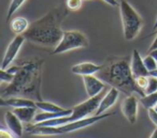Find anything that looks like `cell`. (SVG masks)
<instances>
[{
	"label": "cell",
	"mask_w": 157,
	"mask_h": 138,
	"mask_svg": "<svg viewBox=\"0 0 157 138\" xmlns=\"http://www.w3.org/2000/svg\"><path fill=\"white\" fill-rule=\"evenodd\" d=\"M36 110L37 107H21V108H14L12 111L20 118L22 122L30 123L31 121L35 120L36 117Z\"/></svg>",
	"instance_id": "2e32d148"
},
{
	"label": "cell",
	"mask_w": 157,
	"mask_h": 138,
	"mask_svg": "<svg viewBox=\"0 0 157 138\" xmlns=\"http://www.w3.org/2000/svg\"><path fill=\"white\" fill-rule=\"evenodd\" d=\"M153 29H154V31L157 30V18H156V20H155V24H154V26H153Z\"/></svg>",
	"instance_id": "d6a6232c"
},
{
	"label": "cell",
	"mask_w": 157,
	"mask_h": 138,
	"mask_svg": "<svg viewBox=\"0 0 157 138\" xmlns=\"http://www.w3.org/2000/svg\"><path fill=\"white\" fill-rule=\"evenodd\" d=\"M105 2H107L108 5H112V7H117V5H120V3L116 1V0H103Z\"/></svg>",
	"instance_id": "f1b7e54d"
},
{
	"label": "cell",
	"mask_w": 157,
	"mask_h": 138,
	"mask_svg": "<svg viewBox=\"0 0 157 138\" xmlns=\"http://www.w3.org/2000/svg\"><path fill=\"white\" fill-rule=\"evenodd\" d=\"M118 95H120V90H117L116 88L112 87V88L105 93V96L102 97V100H101V102H100V105H99V107H98V110H97L95 114L99 116V114H105V111L116 103V101H117V99H118Z\"/></svg>",
	"instance_id": "8fae6325"
},
{
	"label": "cell",
	"mask_w": 157,
	"mask_h": 138,
	"mask_svg": "<svg viewBox=\"0 0 157 138\" xmlns=\"http://www.w3.org/2000/svg\"><path fill=\"white\" fill-rule=\"evenodd\" d=\"M147 114H148V118L151 119V121L157 126V111L155 110V108H150V109H147Z\"/></svg>",
	"instance_id": "484cf974"
},
{
	"label": "cell",
	"mask_w": 157,
	"mask_h": 138,
	"mask_svg": "<svg viewBox=\"0 0 157 138\" xmlns=\"http://www.w3.org/2000/svg\"><path fill=\"white\" fill-rule=\"evenodd\" d=\"M36 106H37L38 109H41L42 111H45V112H60L65 109V108L60 107V106L56 105V104H53L45 101L36 102Z\"/></svg>",
	"instance_id": "ac0fdd59"
},
{
	"label": "cell",
	"mask_w": 157,
	"mask_h": 138,
	"mask_svg": "<svg viewBox=\"0 0 157 138\" xmlns=\"http://www.w3.org/2000/svg\"><path fill=\"white\" fill-rule=\"evenodd\" d=\"M0 105L1 106H10L13 108H21V107H37L36 101H33L30 99L20 96H11L3 99L0 97Z\"/></svg>",
	"instance_id": "7c38bea8"
},
{
	"label": "cell",
	"mask_w": 157,
	"mask_h": 138,
	"mask_svg": "<svg viewBox=\"0 0 157 138\" xmlns=\"http://www.w3.org/2000/svg\"><path fill=\"white\" fill-rule=\"evenodd\" d=\"M24 2L25 0H11V3L9 5V10H8V14H7L8 23H9V20H11V17L13 16V14L22 7Z\"/></svg>",
	"instance_id": "ffe728a7"
},
{
	"label": "cell",
	"mask_w": 157,
	"mask_h": 138,
	"mask_svg": "<svg viewBox=\"0 0 157 138\" xmlns=\"http://www.w3.org/2000/svg\"><path fill=\"white\" fill-rule=\"evenodd\" d=\"M26 39L23 34L15 35L14 39L10 42L9 46H8L7 50H6L5 57L2 59V63H1V70H7L10 67L14 60H15L16 56H17L18 52L22 48L23 44L25 43Z\"/></svg>",
	"instance_id": "52a82bcc"
},
{
	"label": "cell",
	"mask_w": 157,
	"mask_h": 138,
	"mask_svg": "<svg viewBox=\"0 0 157 138\" xmlns=\"http://www.w3.org/2000/svg\"><path fill=\"white\" fill-rule=\"evenodd\" d=\"M14 77H15V74L11 73L8 70H1L0 71V79H1V82L11 84L13 82Z\"/></svg>",
	"instance_id": "cb8c5ba5"
},
{
	"label": "cell",
	"mask_w": 157,
	"mask_h": 138,
	"mask_svg": "<svg viewBox=\"0 0 157 138\" xmlns=\"http://www.w3.org/2000/svg\"><path fill=\"white\" fill-rule=\"evenodd\" d=\"M155 33H157V30H155V31H154V32H153V33H151V34H150V35H148V37H151V35H154V34H155Z\"/></svg>",
	"instance_id": "836d02e7"
},
{
	"label": "cell",
	"mask_w": 157,
	"mask_h": 138,
	"mask_svg": "<svg viewBox=\"0 0 157 138\" xmlns=\"http://www.w3.org/2000/svg\"><path fill=\"white\" fill-rule=\"evenodd\" d=\"M44 59H30L21 61L16 65L7 69L15 74L13 82L2 90L1 97L7 99L11 96H20L30 99L33 101H43L41 96L42 67Z\"/></svg>",
	"instance_id": "6da1fadb"
},
{
	"label": "cell",
	"mask_w": 157,
	"mask_h": 138,
	"mask_svg": "<svg viewBox=\"0 0 157 138\" xmlns=\"http://www.w3.org/2000/svg\"><path fill=\"white\" fill-rule=\"evenodd\" d=\"M29 26H30L29 22L25 17H22V16L14 17L13 20H11V22H10V29H11L12 32L15 33L16 35L24 34V33L28 30Z\"/></svg>",
	"instance_id": "9a60e30c"
},
{
	"label": "cell",
	"mask_w": 157,
	"mask_h": 138,
	"mask_svg": "<svg viewBox=\"0 0 157 138\" xmlns=\"http://www.w3.org/2000/svg\"><path fill=\"white\" fill-rule=\"evenodd\" d=\"M122 112L129 123L135 124L138 117V100L135 95H128L122 103Z\"/></svg>",
	"instance_id": "ba28073f"
},
{
	"label": "cell",
	"mask_w": 157,
	"mask_h": 138,
	"mask_svg": "<svg viewBox=\"0 0 157 138\" xmlns=\"http://www.w3.org/2000/svg\"><path fill=\"white\" fill-rule=\"evenodd\" d=\"M148 77L150 76H139V77L136 78V84L141 90L144 91V89L146 88V86L148 84Z\"/></svg>",
	"instance_id": "d4e9b609"
},
{
	"label": "cell",
	"mask_w": 157,
	"mask_h": 138,
	"mask_svg": "<svg viewBox=\"0 0 157 138\" xmlns=\"http://www.w3.org/2000/svg\"><path fill=\"white\" fill-rule=\"evenodd\" d=\"M66 7L69 11L75 12L81 9L82 7V0H67L66 1Z\"/></svg>",
	"instance_id": "603a6c76"
},
{
	"label": "cell",
	"mask_w": 157,
	"mask_h": 138,
	"mask_svg": "<svg viewBox=\"0 0 157 138\" xmlns=\"http://www.w3.org/2000/svg\"><path fill=\"white\" fill-rule=\"evenodd\" d=\"M88 46V40L84 33L76 30L63 31V35L60 42L54 49L52 50V55H59L67 53L69 50L78 49V48H84Z\"/></svg>",
	"instance_id": "5b68a950"
},
{
	"label": "cell",
	"mask_w": 157,
	"mask_h": 138,
	"mask_svg": "<svg viewBox=\"0 0 157 138\" xmlns=\"http://www.w3.org/2000/svg\"><path fill=\"white\" fill-rule=\"evenodd\" d=\"M150 138H157V127L154 129V132L152 133V135H151Z\"/></svg>",
	"instance_id": "4dcf8cb0"
},
{
	"label": "cell",
	"mask_w": 157,
	"mask_h": 138,
	"mask_svg": "<svg viewBox=\"0 0 157 138\" xmlns=\"http://www.w3.org/2000/svg\"><path fill=\"white\" fill-rule=\"evenodd\" d=\"M0 138H15V135L11 131L1 129H0Z\"/></svg>",
	"instance_id": "4316f807"
},
{
	"label": "cell",
	"mask_w": 157,
	"mask_h": 138,
	"mask_svg": "<svg viewBox=\"0 0 157 138\" xmlns=\"http://www.w3.org/2000/svg\"><path fill=\"white\" fill-rule=\"evenodd\" d=\"M5 120L9 131H11L17 137H21L23 135V133H24V126L22 124V121L20 120V118L13 111L6 112Z\"/></svg>",
	"instance_id": "4fadbf2b"
},
{
	"label": "cell",
	"mask_w": 157,
	"mask_h": 138,
	"mask_svg": "<svg viewBox=\"0 0 157 138\" xmlns=\"http://www.w3.org/2000/svg\"><path fill=\"white\" fill-rule=\"evenodd\" d=\"M143 62H144V65H145V67L147 69L148 72H152V71L157 70V62L151 55H147L146 57H144Z\"/></svg>",
	"instance_id": "7402d4cb"
},
{
	"label": "cell",
	"mask_w": 157,
	"mask_h": 138,
	"mask_svg": "<svg viewBox=\"0 0 157 138\" xmlns=\"http://www.w3.org/2000/svg\"><path fill=\"white\" fill-rule=\"evenodd\" d=\"M83 82L86 93L90 97L96 96L105 89V85L99 77L94 75L83 76Z\"/></svg>",
	"instance_id": "9c48e42d"
},
{
	"label": "cell",
	"mask_w": 157,
	"mask_h": 138,
	"mask_svg": "<svg viewBox=\"0 0 157 138\" xmlns=\"http://www.w3.org/2000/svg\"><path fill=\"white\" fill-rule=\"evenodd\" d=\"M101 70V65L95 64L92 62H82L75 64L71 67V72L75 75L87 76V75H94L97 74Z\"/></svg>",
	"instance_id": "5bb4252c"
},
{
	"label": "cell",
	"mask_w": 157,
	"mask_h": 138,
	"mask_svg": "<svg viewBox=\"0 0 157 138\" xmlns=\"http://www.w3.org/2000/svg\"><path fill=\"white\" fill-rule=\"evenodd\" d=\"M148 55H151V56H152L153 58L156 60V62H157V49H155V50H153V52L148 53Z\"/></svg>",
	"instance_id": "f546056e"
},
{
	"label": "cell",
	"mask_w": 157,
	"mask_h": 138,
	"mask_svg": "<svg viewBox=\"0 0 157 138\" xmlns=\"http://www.w3.org/2000/svg\"><path fill=\"white\" fill-rule=\"evenodd\" d=\"M130 67L135 78L139 77V76H150V72L147 71V69L144 65L143 58L140 56V53L138 52V49H133L132 52Z\"/></svg>",
	"instance_id": "30bf717a"
},
{
	"label": "cell",
	"mask_w": 157,
	"mask_h": 138,
	"mask_svg": "<svg viewBox=\"0 0 157 138\" xmlns=\"http://www.w3.org/2000/svg\"><path fill=\"white\" fill-rule=\"evenodd\" d=\"M156 34H157V33H156ZM155 49H157V35H156V38H155L154 41H153V43L151 44L147 53H151V52H153V50H155Z\"/></svg>",
	"instance_id": "83f0119b"
},
{
	"label": "cell",
	"mask_w": 157,
	"mask_h": 138,
	"mask_svg": "<svg viewBox=\"0 0 157 138\" xmlns=\"http://www.w3.org/2000/svg\"><path fill=\"white\" fill-rule=\"evenodd\" d=\"M115 114V112H105L103 114H99V116H93V117H87L85 119H81V120L74 121V122L68 123V124L61 125V126H57L58 129L59 134H65V133H71V132L78 131V129H84V127H87L93 125L94 123L98 122V121L102 120L105 118H108V117H111Z\"/></svg>",
	"instance_id": "8992f818"
},
{
	"label": "cell",
	"mask_w": 157,
	"mask_h": 138,
	"mask_svg": "<svg viewBox=\"0 0 157 138\" xmlns=\"http://www.w3.org/2000/svg\"><path fill=\"white\" fill-rule=\"evenodd\" d=\"M130 61L131 59L127 56H109L105 63L101 64V70L97 73V77L120 90V92L125 93L127 96L136 93L142 97L145 93L136 84V78L131 72Z\"/></svg>",
	"instance_id": "3957f363"
},
{
	"label": "cell",
	"mask_w": 157,
	"mask_h": 138,
	"mask_svg": "<svg viewBox=\"0 0 157 138\" xmlns=\"http://www.w3.org/2000/svg\"><path fill=\"white\" fill-rule=\"evenodd\" d=\"M157 92V77H153L150 76L148 77V84L146 88L144 89V93L145 94H151V93Z\"/></svg>",
	"instance_id": "44dd1931"
},
{
	"label": "cell",
	"mask_w": 157,
	"mask_h": 138,
	"mask_svg": "<svg viewBox=\"0 0 157 138\" xmlns=\"http://www.w3.org/2000/svg\"><path fill=\"white\" fill-rule=\"evenodd\" d=\"M154 108H155V110H156V111H157V105H156V106H155V107H154Z\"/></svg>",
	"instance_id": "e575fe53"
},
{
	"label": "cell",
	"mask_w": 157,
	"mask_h": 138,
	"mask_svg": "<svg viewBox=\"0 0 157 138\" xmlns=\"http://www.w3.org/2000/svg\"><path fill=\"white\" fill-rule=\"evenodd\" d=\"M140 103L146 109L154 108L157 105V92L151 93V94H145L144 96L140 97Z\"/></svg>",
	"instance_id": "d6986e66"
},
{
	"label": "cell",
	"mask_w": 157,
	"mask_h": 138,
	"mask_svg": "<svg viewBox=\"0 0 157 138\" xmlns=\"http://www.w3.org/2000/svg\"><path fill=\"white\" fill-rule=\"evenodd\" d=\"M68 13L69 10L66 5H57L39 20L30 23L28 30L23 35L33 44L56 47L63 35L61 24Z\"/></svg>",
	"instance_id": "7a4b0ae2"
},
{
	"label": "cell",
	"mask_w": 157,
	"mask_h": 138,
	"mask_svg": "<svg viewBox=\"0 0 157 138\" xmlns=\"http://www.w3.org/2000/svg\"><path fill=\"white\" fill-rule=\"evenodd\" d=\"M150 76H153V77H157V70L150 72Z\"/></svg>",
	"instance_id": "1f68e13d"
},
{
	"label": "cell",
	"mask_w": 157,
	"mask_h": 138,
	"mask_svg": "<svg viewBox=\"0 0 157 138\" xmlns=\"http://www.w3.org/2000/svg\"><path fill=\"white\" fill-rule=\"evenodd\" d=\"M120 12L125 40L132 41L138 37L143 27V20L126 0H121Z\"/></svg>",
	"instance_id": "277c9868"
},
{
	"label": "cell",
	"mask_w": 157,
	"mask_h": 138,
	"mask_svg": "<svg viewBox=\"0 0 157 138\" xmlns=\"http://www.w3.org/2000/svg\"><path fill=\"white\" fill-rule=\"evenodd\" d=\"M72 108L71 109H63L60 112H45L42 111L40 114H37L35 117V123H40L43 122L46 120H51V119H56V118H60V117H66V116H70L72 114Z\"/></svg>",
	"instance_id": "e0dca14e"
}]
</instances>
